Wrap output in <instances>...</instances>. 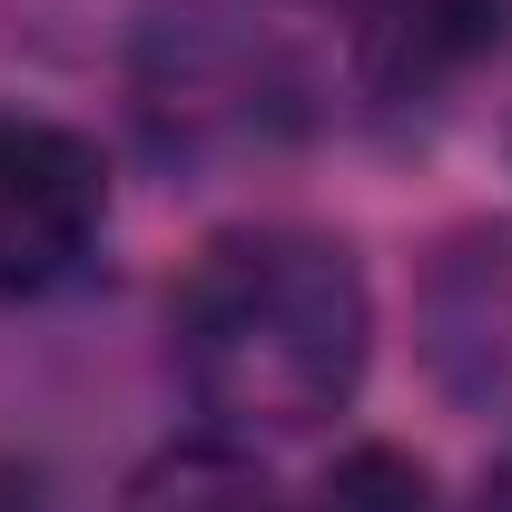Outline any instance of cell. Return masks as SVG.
<instances>
[{
	"mask_svg": "<svg viewBox=\"0 0 512 512\" xmlns=\"http://www.w3.org/2000/svg\"><path fill=\"white\" fill-rule=\"evenodd\" d=\"M306 512H444V493H434V473H424L414 453L355 444V453L316 483V503H306Z\"/></svg>",
	"mask_w": 512,
	"mask_h": 512,
	"instance_id": "obj_6",
	"label": "cell"
},
{
	"mask_svg": "<svg viewBox=\"0 0 512 512\" xmlns=\"http://www.w3.org/2000/svg\"><path fill=\"white\" fill-rule=\"evenodd\" d=\"M503 30H512V0H375L355 69L375 99H434L473 60H493Z\"/></svg>",
	"mask_w": 512,
	"mask_h": 512,
	"instance_id": "obj_4",
	"label": "cell"
},
{
	"mask_svg": "<svg viewBox=\"0 0 512 512\" xmlns=\"http://www.w3.org/2000/svg\"><path fill=\"white\" fill-rule=\"evenodd\" d=\"M0 512H40V503H30V483H10V473H0Z\"/></svg>",
	"mask_w": 512,
	"mask_h": 512,
	"instance_id": "obj_8",
	"label": "cell"
},
{
	"mask_svg": "<svg viewBox=\"0 0 512 512\" xmlns=\"http://www.w3.org/2000/svg\"><path fill=\"white\" fill-rule=\"evenodd\" d=\"M483 512H512V463L493 473V483H483Z\"/></svg>",
	"mask_w": 512,
	"mask_h": 512,
	"instance_id": "obj_7",
	"label": "cell"
},
{
	"mask_svg": "<svg viewBox=\"0 0 512 512\" xmlns=\"http://www.w3.org/2000/svg\"><path fill=\"white\" fill-rule=\"evenodd\" d=\"M138 109L168 148H256L296 119V69L217 10H168L138 60Z\"/></svg>",
	"mask_w": 512,
	"mask_h": 512,
	"instance_id": "obj_2",
	"label": "cell"
},
{
	"mask_svg": "<svg viewBox=\"0 0 512 512\" xmlns=\"http://www.w3.org/2000/svg\"><path fill=\"white\" fill-rule=\"evenodd\" d=\"M109 227V168L79 128L0 119V306L69 286Z\"/></svg>",
	"mask_w": 512,
	"mask_h": 512,
	"instance_id": "obj_3",
	"label": "cell"
},
{
	"mask_svg": "<svg viewBox=\"0 0 512 512\" xmlns=\"http://www.w3.org/2000/svg\"><path fill=\"white\" fill-rule=\"evenodd\" d=\"M178 384L227 444H296L355 404L375 296L365 266L316 227H227L168 306Z\"/></svg>",
	"mask_w": 512,
	"mask_h": 512,
	"instance_id": "obj_1",
	"label": "cell"
},
{
	"mask_svg": "<svg viewBox=\"0 0 512 512\" xmlns=\"http://www.w3.org/2000/svg\"><path fill=\"white\" fill-rule=\"evenodd\" d=\"M119 512H286L276 473L256 463V444H227V434H197V444H168L128 473Z\"/></svg>",
	"mask_w": 512,
	"mask_h": 512,
	"instance_id": "obj_5",
	"label": "cell"
}]
</instances>
